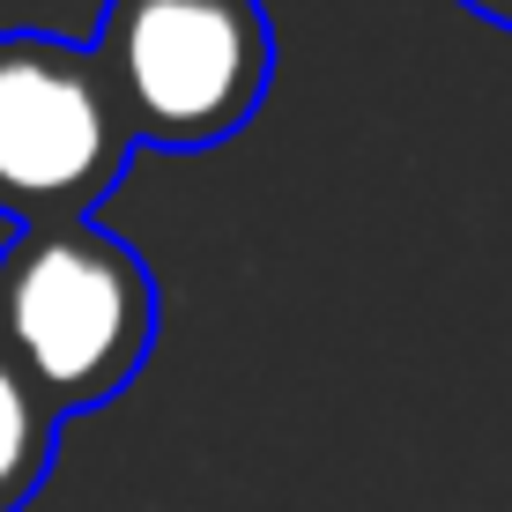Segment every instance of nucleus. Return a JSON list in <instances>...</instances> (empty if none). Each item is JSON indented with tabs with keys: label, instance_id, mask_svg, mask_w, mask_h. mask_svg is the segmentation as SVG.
I'll list each match as a JSON object with an SVG mask.
<instances>
[{
	"label": "nucleus",
	"instance_id": "1",
	"mask_svg": "<svg viewBox=\"0 0 512 512\" xmlns=\"http://www.w3.org/2000/svg\"><path fill=\"white\" fill-rule=\"evenodd\" d=\"M156 342V282L97 223H38L0 253V349L30 372L52 416L127 394Z\"/></svg>",
	"mask_w": 512,
	"mask_h": 512
},
{
	"label": "nucleus",
	"instance_id": "2",
	"mask_svg": "<svg viewBox=\"0 0 512 512\" xmlns=\"http://www.w3.org/2000/svg\"><path fill=\"white\" fill-rule=\"evenodd\" d=\"M97 67L134 149H216L260 112L275 30L260 0H104Z\"/></svg>",
	"mask_w": 512,
	"mask_h": 512
},
{
	"label": "nucleus",
	"instance_id": "3",
	"mask_svg": "<svg viewBox=\"0 0 512 512\" xmlns=\"http://www.w3.org/2000/svg\"><path fill=\"white\" fill-rule=\"evenodd\" d=\"M134 134L90 45L52 30H0V216L90 223V208L127 179Z\"/></svg>",
	"mask_w": 512,
	"mask_h": 512
},
{
	"label": "nucleus",
	"instance_id": "4",
	"mask_svg": "<svg viewBox=\"0 0 512 512\" xmlns=\"http://www.w3.org/2000/svg\"><path fill=\"white\" fill-rule=\"evenodd\" d=\"M52 446H60V416L30 386V372L0 349V512H23L52 475Z\"/></svg>",
	"mask_w": 512,
	"mask_h": 512
},
{
	"label": "nucleus",
	"instance_id": "5",
	"mask_svg": "<svg viewBox=\"0 0 512 512\" xmlns=\"http://www.w3.org/2000/svg\"><path fill=\"white\" fill-rule=\"evenodd\" d=\"M468 8H475V15H490L498 30H512V0H468Z\"/></svg>",
	"mask_w": 512,
	"mask_h": 512
}]
</instances>
